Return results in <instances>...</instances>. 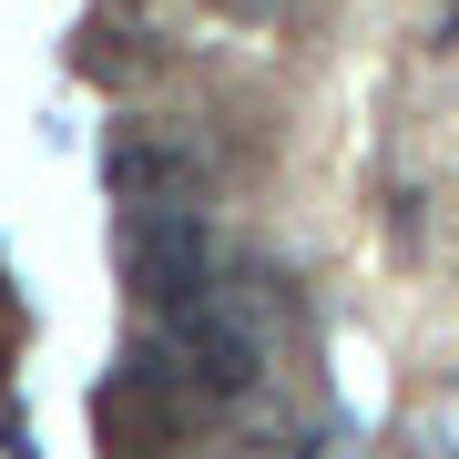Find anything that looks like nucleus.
<instances>
[{
  "mask_svg": "<svg viewBox=\"0 0 459 459\" xmlns=\"http://www.w3.org/2000/svg\"><path fill=\"white\" fill-rule=\"evenodd\" d=\"M123 265H133V296H143L153 316H174V307H195V296H214V246H204V225H195L184 204H143V214H133Z\"/></svg>",
  "mask_w": 459,
  "mask_h": 459,
  "instance_id": "1",
  "label": "nucleus"
},
{
  "mask_svg": "<svg viewBox=\"0 0 459 459\" xmlns=\"http://www.w3.org/2000/svg\"><path fill=\"white\" fill-rule=\"evenodd\" d=\"M164 337H174V368L195 377V398H246L255 377H265V347H255V327L225 307V296H195V307H174V316H164Z\"/></svg>",
  "mask_w": 459,
  "mask_h": 459,
  "instance_id": "2",
  "label": "nucleus"
},
{
  "mask_svg": "<svg viewBox=\"0 0 459 459\" xmlns=\"http://www.w3.org/2000/svg\"><path fill=\"white\" fill-rule=\"evenodd\" d=\"M113 195L123 204H174V195H195V153L184 143H153V133H133V143H113Z\"/></svg>",
  "mask_w": 459,
  "mask_h": 459,
  "instance_id": "3",
  "label": "nucleus"
},
{
  "mask_svg": "<svg viewBox=\"0 0 459 459\" xmlns=\"http://www.w3.org/2000/svg\"><path fill=\"white\" fill-rule=\"evenodd\" d=\"M72 72H92V82H133V51H123V31H82V41H72Z\"/></svg>",
  "mask_w": 459,
  "mask_h": 459,
  "instance_id": "4",
  "label": "nucleus"
}]
</instances>
